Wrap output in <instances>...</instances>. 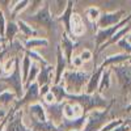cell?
I'll return each mask as SVG.
<instances>
[{
    "label": "cell",
    "instance_id": "obj_1",
    "mask_svg": "<svg viewBox=\"0 0 131 131\" xmlns=\"http://www.w3.org/2000/svg\"><path fill=\"white\" fill-rule=\"evenodd\" d=\"M21 20H24L28 24H30V23L37 24V25H39L42 28L47 29L50 33H52V34H57L58 30H60V26L58 24L57 17H54L50 12L49 2L43 3V7L38 8L30 17H25V18H21Z\"/></svg>",
    "mask_w": 131,
    "mask_h": 131
},
{
    "label": "cell",
    "instance_id": "obj_2",
    "mask_svg": "<svg viewBox=\"0 0 131 131\" xmlns=\"http://www.w3.org/2000/svg\"><path fill=\"white\" fill-rule=\"evenodd\" d=\"M91 78L89 73L86 72H81V71H72V70H67L63 75V81L62 84L64 85L67 93L71 94H80L83 93V88L84 85L88 83Z\"/></svg>",
    "mask_w": 131,
    "mask_h": 131
},
{
    "label": "cell",
    "instance_id": "obj_3",
    "mask_svg": "<svg viewBox=\"0 0 131 131\" xmlns=\"http://www.w3.org/2000/svg\"><path fill=\"white\" fill-rule=\"evenodd\" d=\"M0 81L4 83L9 89H13V93L16 94L17 100H20L24 94V81H23V75H21V67H20V58L16 57L15 67L13 71L9 75H4L0 78Z\"/></svg>",
    "mask_w": 131,
    "mask_h": 131
},
{
    "label": "cell",
    "instance_id": "obj_4",
    "mask_svg": "<svg viewBox=\"0 0 131 131\" xmlns=\"http://www.w3.org/2000/svg\"><path fill=\"white\" fill-rule=\"evenodd\" d=\"M39 85L36 83H31L30 85H28L25 88V94L20 98V100L16 101V105L13 106V110L15 112H18L20 107H24L25 105H31L39 100Z\"/></svg>",
    "mask_w": 131,
    "mask_h": 131
},
{
    "label": "cell",
    "instance_id": "obj_5",
    "mask_svg": "<svg viewBox=\"0 0 131 131\" xmlns=\"http://www.w3.org/2000/svg\"><path fill=\"white\" fill-rule=\"evenodd\" d=\"M7 115H8V122L5 126V131H31L24 123V118H23L24 112L23 110L15 112L12 109V112H9Z\"/></svg>",
    "mask_w": 131,
    "mask_h": 131
},
{
    "label": "cell",
    "instance_id": "obj_6",
    "mask_svg": "<svg viewBox=\"0 0 131 131\" xmlns=\"http://www.w3.org/2000/svg\"><path fill=\"white\" fill-rule=\"evenodd\" d=\"M106 117H107V112L92 110L89 113V115L86 117L84 131H97V130H101L102 125L106 123Z\"/></svg>",
    "mask_w": 131,
    "mask_h": 131
},
{
    "label": "cell",
    "instance_id": "obj_7",
    "mask_svg": "<svg viewBox=\"0 0 131 131\" xmlns=\"http://www.w3.org/2000/svg\"><path fill=\"white\" fill-rule=\"evenodd\" d=\"M45 110H46V117H47V121H50L51 123H54L55 126H59L63 121V107H64V102L59 104L55 102L52 105H45Z\"/></svg>",
    "mask_w": 131,
    "mask_h": 131
},
{
    "label": "cell",
    "instance_id": "obj_8",
    "mask_svg": "<svg viewBox=\"0 0 131 131\" xmlns=\"http://www.w3.org/2000/svg\"><path fill=\"white\" fill-rule=\"evenodd\" d=\"M60 50L63 52V55L67 60L68 64H71V60H72V55H73V51L78 47V42H75L70 36H67L66 33L63 31L60 34Z\"/></svg>",
    "mask_w": 131,
    "mask_h": 131
},
{
    "label": "cell",
    "instance_id": "obj_9",
    "mask_svg": "<svg viewBox=\"0 0 131 131\" xmlns=\"http://www.w3.org/2000/svg\"><path fill=\"white\" fill-rule=\"evenodd\" d=\"M67 60H66L63 52L59 46H57V73H55V79H54V85H58L62 83V78L64 72L67 71Z\"/></svg>",
    "mask_w": 131,
    "mask_h": 131
},
{
    "label": "cell",
    "instance_id": "obj_10",
    "mask_svg": "<svg viewBox=\"0 0 131 131\" xmlns=\"http://www.w3.org/2000/svg\"><path fill=\"white\" fill-rule=\"evenodd\" d=\"M122 18V12H112V13H105L100 16L98 18V26L100 29H106L113 25H117L118 21Z\"/></svg>",
    "mask_w": 131,
    "mask_h": 131
},
{
    "label": "cell",
    "instance_id": "obj_11",
    "mask_svg": "<svg viewBox=\"0 0 131 131\" xmlns=\"http://www.w3.org/2000/svg\"><path fill=\"white\" fill-rule=\"evenodd\" d=\"M73 4H75L73 2H68L67 7H66V10L59 17H57L58 23L64 24V33L70 37H71V17H72V7H73Z\"/></svg>",
    "mask_w": 131,
    "mask_h": 131
},
{
    "label": "cell",
    "instance_id": "obj_12",
    "mask_svg": "<svg viewBox=\"0 0 131 131\" xmlns=\"http://www.w3.org/2000/svg\"><path fill=\"white\" fill-rule=\"evenodd\" d=\"M28 113L30 117H33L34 119L39 122H45L47 121V117H46V110H45V106H43L42 102H34L28 106Z\"/></svg>",
    "mask_w": 131,
    "mask_h": 131
},
{
    "label": "cell",
    "instance_id": "obj_13",
    "mask_svg": "<svg viewBox=\"0 0 131 131\" xmlns=\"http://www.w3.org/2000/svg\"><path fill=\"white\" fill-rule=\"evenodd\" d=\"M52 71L54 67L51 64H45L39 68V73L37 76V84L39 86L42 85H50L51 79H52Z\"/></svg>",
    "mask_w": 131,
    "mask_h": 131
},
{
    "label": "cell",
    "instance_id": "obj_14",
    "mask_svg": "<svg viewBox=\"0 0 131 131\" xmlns=\"http://www.w3.org/2000/svg\"><path fill=\"white\" fill-rule=\"evenodd\" d=\"M84 33V21L78 13H72L71 17V38L80 37Z\"/></svg>",
    "mask_w": 131,
    "mask_h": 131
},
{
    "label": "cell",
    "instance_id": "obj_15",
    "mask_svg": "<svg viewBox=\"0 0 131 131\" xmlns=\"http://www.w3.org/2000/svg\"><path fill=\"white\" fill-rule=\"evenodd\" d=\"M119 28H121V24L113 25V26L106 28V29H100V31L96 34V43H97V45H101V43H104L106 39L112 38L115 33L119 30Z\"/></svg>",
    "mask_w": 131,
    "mask_h": 131
},
{
    "label": "cell",
    "instance_id": "obj_16",
    "mask_svg": "<svg viewBox=\"0 0 131 131\" xmlns=\"http://www.w3.org/2000/svg\"><path fill=\"white\" fill-rule=\"evenodd\" d=\"M16 23L18 25V30L23 33V36L26 37V39H29L30 37L31 38H37V34H38V30L36 28H33L31 25H29L28 23H25L24 20L21 18H17Z\"/></svg>",
    "mask_w": 131,
    "mask_h": 131
},
{
    "label": "cell",
    "instance_id": "obj_17",
    "mask_svg": "<svg viewBox=\"0 0 131 131\" xmlns=\"http://www.w3.org/2000/svg\"><path fill=\"white\" fill-rule=\"evenodd\" d=\"M101 70H102V68H100L98 71H96V72H93V73L91 75L88 83H86V89H85V93H86V94H93V93L96 92V89H98L100 80H101L100 78H101V75H102Z\"/></svg>",
    "mask_w": 131,
    "mask_h": 131
},
{
    "label": "cell",
    "instance_id": "obj_18",
    "mask_svg": "<svg viewBox=\"0 0 131 131\" xmlns=\"http://www.w3.org/2000/svg\"><path fill=\"white\" fill-rule=\"evenodd\" d=\"M18 25L16 21L13 20H9L7 23V26H5V34H4V38H5V42H13L16 39V36L18 33Z\"/></svg>",
    "mask_w": 131,
    "mask_h": 131
},
{
    "label": "cell",
    "instance_id": "obj_19",
    "mask_svg": "<svg viewBox=\"0 0 131 131\" xmlns=\"http://www.w3.org/2000/svg\"><path fill=\"white\" fill-rule=\"evenodd\" d=\"M114 72L118 76V80L122 85H128L131 83V67H115Z\"/></svg>",
    "mask_w": 131,
    "mask_h": 131
},
{
    "label": "cell",
    "instance_id": "obj_20",
    "mask_svg": "<svg viewBox=\"0 0 131 131\" xmlns=\"http://www.w3.org/2000/svg\"><path fill=\"white\" fill-rule=\"evenodd\" d=\"M25 50H33L36 47H47L49 46V39L47 38H29L24 41Z\"/></svg>",
    "mask_w": 131,
    "mask_h": 131
},
{
    "label": "cell",
    "instance_id": "obj_21",
    "mask_svg": "<svg viewBox=\"0 0 131 131\" xmlns=\"http://www.w3.org/2000/svg\"><path fill=\"white\" fill-rule=\"evenodd\" d=\"M51 93L55 96V100H57V102H59V104H62L64 100H66V94H67V91H66V88H64V85L60 83V84H58V85H52L51 86Z\"/></svg>",
    "mask_w": 131,
    "mask_h": 131
},
{
    "label": "cell",
    "instance_id": "obj_22",
    "mask_svg": "<svg viewBox=\"0 0 131 131\" xmlns=\"http://www.w3.org/2000/svg\"><path fill=\"white\" fill-rule=\"evenodd\" d=\"M17 101V97L13 92H10L9 89L8 91H4L2 94H0V106H9L12 105L13 102Z\"/></svg>",
    "mask_w": 131,
    "mask_h": 131
},
{
    "label": "cell",
    "instance_id": "obj_23",
    "mask_svg": "<svg viewBox=\"0 0 131 131\" xmlns=\"http://www.w3.org/2000/svg\"><path fill=\"white\" fill-rule=\"evenodd\" d=\"M38 73H39V66H38V63L33 62V63H31V67H30V71H29V73H28V79H26V81H25V84H24V88H26V86L30 85L31 83H36V81H37Z\"/></svg>",
    "mask_w": 131,
    "mask_h": 131
},
{
    "label": "cell",
    "instance_id": "obj_24",
    "mask_svg": "<svg viewBox=\"0 0 131 131\" xmlns=\"http://www.w3.org/2000/svg\"><path fill=\"white\" fill-rule=\"evenodd\" d=\"M31 59L26 55H24V58H23V63H21V60H20V67L23 68L21 70V75H23V81H24V84H25V81H26V79H28V73H29V71H30V67H31Z\"/></svg>",
    "mask_w": 131,
    "mask_h": 131
},
{
    "label": "cell",
    "instance_id": "obj_25",
    "mask_svg": "<svg viewBox=\"0 0 131 131\" xmlns=\"http://www.w3.org/2000/svg\"><path fill=\"white\" fill-rule=\"evenodd\" d=\"M109 84H110V73H109V71H105L101 75V81H100V85H98V91L102 92V91L107 89Z\"/></svg>",
    "mask_w": 131,
    "mask_h": 131
},
{
    "label": "cell",
    "instance_id": "obj_26",
    "mask_svg": "<svg viewBox=\"0 0 131 131\" xmlns=\"http://www.w3.org/2000/svg\"><path fill=\"white\" fill-rule=\"evenodd\" d=\"M130 57L128 55H122V54H119V55H114V57H110L107 58L102 62V67H105V66L107 64H113V63H117V62H122V60H127Z\"/></svg>",
    "mask_w": 131,
    "mask_h": 131
},
{
    "label": "cell",
    "instance_id": "obj_27",
    "mask_svg": "<svg viewBox=\"0 0 131 131\" xmlns=\"http://www.w3.org/2000/svg\"><path fill=\"white\" fill-rule=\"evenodd\" d=\"M63 117H64L66 119H73V118H75L72 104H70V102H64V107H63Z\"/></svg>",
    "mask_w": 131,
    "mask_h": 131
},
{
    "label": "cell",
    "instance_id": "obj_28",
    "mask_svg": "<svg viewBox=\"0 0 131 131\" xmlns=\"http://www.w3.org/2000/svg\"><path fill=\"white\" fill-rule=\"evenodd\" d=\"M86 16H88V18L91 21H96L100 18V9L97 7H91L86 9Z\"/></svg>",
    "mask_w": 131,
    "mask_h": 131
},
{
    "label": "cell",
    "instance_id": "obj_29",
    "mask_svg": "<svg viewBox=\"0 0 131 131\" xmlns=\"http://www.w3.org/2000/svg\"><path fill=\"white\" fill-rule=\"evenodd\" d=\"M15 62H16V57L15 58H9L7 62H5V64L2 67V70H3V73H10V71H13V67H15Z\"/></svg>",
    "mask_w": 131,
    "mask_h": 131
},
{
    "label": "cell",
    "instance_id": "obj_30",
    "mask_svg": "<svg viewBox=\"0 0 131 131\" xmlns=\"http://www.w3.org/2000/svg\"><path fill=\"white\" fill-rule=\"evenodd\" d=\"M5 26H7V20H5V13L0 10V37L4 38L5 34Z\"/></svg>",
    "mask_w": 131,
    "mask_h": 131
},
{
    "label": "cell",
    "instance_id": "obj_31",
    "mask_svg": "<svg viewBox=\"0 0 131 131\" xmlns=\"http://www.w3.org/2000/svg\"><path fill=\"white\" fill-rule=\"evenodd\" d=\"M55 102H57L55 96L51 93V91L42 98V104H45V105H52V104H55Z\"/></svg>",
    "mask_w": 131,
    "mask_h": 131
},
{
    "label": "cell",
    "instance_id": "obj_32",
    "mask_svg": "<svg viewBox=\"0 0 131 131\" xmlns=\"http://www.w3.org/2000/svg\"><path fill=\"white\" fill-rule=\"evenodd\" d=\"M130 30V26H127V28H123V29H121V30H118L117 33H115V34L113 36V38H112V42H118V41H121L122 38V36H125L126 34V33Z\"/></svg>",
    "mask_w": 131,
    "mask_h": 131
},
{
    "label": "cell",
    "instance_id": "obj_33",
    "mask_svg": "<svg viewBox=\"0 0 131 131\" xmlns=\"http://www.w3.org/2000/svg\"><path fill=\"white\" fill-rule=\"evenodd\" d=\"M80 59L83 60V62H88V60H91V58H92V52L89 51V50H83L81 52H80Z\"/></svg>",
    "mask_w": 131,
    "mask_h": 131
},
{
    "label": "cell",
    "instance_id": "obj_34",
    "mask_svg": "<svg viewBox=\"0 0 131 131\" xmlns=\"http://www.w3.org/2000/svg\"><path fill=\"white\" fill-rule=\"evenodd\" d=\"M50 89H51V85H42V86H39V97L43 98L50 92Z\"/></svg>",
    "mask_w": 131,
    "mask_h": 131
},
{
    "label": "cell",
    "instance_id": "obj_35",
    "mask_svg": "<svg viewBox=\"0 0 131 131\" xmlns=\"http://www.w3.org/2000/svg\"><path fill=\"white\" fill-rule=\"evenodd\" d=\"M118 45L121 46L122 49H125V50H127L128 52H131V45L126 41V38L125 39H121V41H118Z\"/></svg>",
    "mask_w": 131,
    "mask_h": 131
},
{
    "label": "cell",
    "instance_id": "obj_36",
    "mask_svg": "<svg viewBox=\"0 0 131 131\" xmlns=\"http://www.w3.org/2000/svg\"><path fill=\"white\" fill-rule=\"evenodd\" d=\"M83 63H84V62L80 59V57H73V59L71 60V64L73 66V67H76V68H80Z\"/></svg>",
    "mask_w": 131,
    "mask_h": 131
},
{
    "label": "cell",
    "instance_id": "obj_37",
    "mask_svg": "<svg viewBox=\"0 0 131 131\" xmlns=\"http://www.w3.org/2000/svg\"><path fill=\"white\" fill-rule=\"evenodd\" d=\"M8 52V49H3L2 51H0V78L3 76V70H2V62H3V58L5 57V54Z\"/></svg>",
    "mask_w": 131,
    "mask_h": 131
},
{
    "label": "cell",
    "instance_id": "obj_38",
    "mask_svg": "<svg viewBox=\"0 0 131 131\" xmlns=\"http://www.w3.org/2000/svg\"><path fill=\"white\" fill-rule=\"evenodd\" d=\"M7 122H8V115L4 119H2V122H0V131H4V127L7 126Z\"/></svg>",
    "mask_w": 131,
    "mask_h": 131
},
{
    "label": "cell",
    "instance_id": "obj_39",
    "mask_svg": "<svg viewBox=\"0 0 131 131\" xmlns=\"http://www.w3.org/2000/svg\"><path fill=\"white\" fill-rule=\"evenodd\" d=\"M9 88H8V86L4 84V83H2V81H0V94H2L4 91H8Z\"/></svg>",
    "mask_w": 131,
    "mask_h": 131
},
{
    "label": "cell",
    "instance_id": "obj_40",
    "mask_svg": "<svg viewBox=\"0 0 131 131\" xmlns=\"http://www.w3.org/2000/svg\"><path fill=\"white\" fill-rule=\"evenodd\" d=\"M7 114H8L7 110H4V109H0V119H4V118L7 117Z\"/></svg>",
    "mask_w": 131,
    "mask_h": 131
},
{
    "label": "cell",
    "instance_id": "obj_41",
    "mask_svg": "<svg viewBox=\"0 0 131 131\" xmlns=\"http://www.w3.org/2000/svg\"><path fill=\"white\" fill-rule=\"evenodd\" d=\"M128 43H131V33H130V36H128V41H127Z\"/></svg>",
    "mask_w": 131,
    "mask_h": 131
},
{
    "label": "cell",
    "instance_id": "obj_42",
    "mask_svg": "<svg viewBox=\"0 0 131 131\" xmlns=\"http://www.w3.org/2000/svg\"><path fill=\"white\" fill-rule=\"evenodd\" d=\"M4 47H5V46H4ZM2 50H3V47H0V51H2Z\"/></svg>",
    "mask_w": 131,
    "mask_h": 131
}]
</instances>
